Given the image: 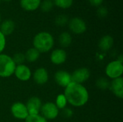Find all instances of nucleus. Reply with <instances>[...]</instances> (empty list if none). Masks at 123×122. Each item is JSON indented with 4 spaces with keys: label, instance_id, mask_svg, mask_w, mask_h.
<instances>
[{
    "label": "nucleus",
    "instance_id": "0eeeda50",
    "mask_svg": "<svg viewBox=\"0 0 123 122\" xmlns=\"http://www.w3.org/2000/svg\"><path fill=\"white\" fill-rule=\"evenodd\" d=\"M12 115L17 119L25 120L26 118L29 116L27 109L25 104L22 102H15L14 103L10 108Z\"/></svg>",
    "mask_w": 123,
    "mask_h": 122
},
{
    "label": "nucleus",
    "instance_id": "aec40b11",
    "mask_svg": "<svg viewBox=\"0 0 123 122\" xmlns=\"http://www.w3.org/2000/svg\"><path fill=\"white\" fill-rule=\"evenodd\" d=\"M67 104H68L67 100H66V96H64L63 93L59 94V95L57 96L55 104L56 105V106L58 107V109L59 110H63V109H65Z\"/></svg>",
    "mask_w": 123,
    "mask_h": 122
},
{
    "label": "nucleus",
    "instance_id": "1a4fd4ad",
    "mask_svg": "<svg viewBox=\"0 0 123 122\" xmlns=\"http://www.w3.org/2000/svg\"><path fill=\"white\" fill-rule=\"evenodd\" d=\"M15 77L20 81H28L32 77L31 69L25 64L16 65L14 73Z\"/></svg>",
    "mask_w": 123,
    "mask_h": 122
},
{
    "label": "nucleus",
    "instance_id": "4468645a",
    "mask_svg": "<svg viewBox=\"0 0 123 122\" xmlns=\"http://www.w3.org/2000/svg\"><path fill=\"white\" fill-rule=\"evenodd\" d=\"M110 88L112 93L118 99L123 98V77L113 79L110 84Z\"/></svg>",
    "mask_w": 123,
    "mask_h": 122
},
{
    "label": "nucleus",
    "instance_id": "473e14b6",
    "mask_svg": "<svg viewBox=\"0 0 123 122\" xmlns=\"http://www.w3.org/2000/svg\"><path fill=\"white\" fill-rule=\"evenodd\" d=\"M0 3H1V0H0Z\"/></svg>",
    "mask_w": 123,
    "mask_h": 122
},
{
    "label": "nucleus",
    "instance_id": "dca6fc26",
    "mask_svg": "<svg viewBox=\"0 0 123 122\" xmlns=\"http://www.w3.org/2000/svg\"><path fill=\"white\" fill-rule=\"evenodd\" d=\"M114 44V39L110 35H106L102 36L98 42L99 48L103 52L109 51L113 46Z\"/></svg>",
    "mask_w": 123,
    "mask_h": 122
},
{
    "label": "nucleus",
    "instance_id": "cd10ccee",
    "mask_svg": "<svg viewBox=\"0 0 123 122\" xmlns=\"http://www.w3.org/2000/svg\"><path fill=\"white\" fill-rule=\"evenodd\" d=\"M6 37L0 32V54L3 52L6 47Z\"/></svg>",
    "mask_w": 123,
    "mask_h": 122
},
{
    "label": "nucleus",
    "instance_id": "6ab92c4d",
    "mask_svg": "<svg viewBox=\"0 0 123 122\" xmlns=\"http://www.w3.org/2000/svg\"><path fill=\"white\" fill-rule=\"evenodd\" d=\"M25 56L26 61L29 63H35L39 59L40 56V53L38 50H37L35 48L32 47L29 48L26 51V52L25 53Z\"/></svg>",
    "mask_w": 123,
    "mask_h": 122
},
{
    "label": "nucleus",
    "instance_id": "ddd939ff",
    "mask_svg": "<svg viewBox=\"0 0 123 122\" xmlns=\"http://www.w3.org/2000/svg\"><path fill=\"white\" fill-rule=\"evenodd\" d=\"M35 83L38 85L45 84L49 79V73L46 68L40 67L37 68L32 75Z\"/></svg>",
    "mask_w": 123,
    "mask_h": 122
},
{
    "label": "nucleus",
    "instance_id": "2eb2a0df",
    "mask_svg": "<svg viewBox=\"0 0 123 122\" xmlns=\"http://www.w3.org/2000/svg\"><path fill=\"white\" fill-rule=\"evenodd\" d=\"M15 29V23L11 19H6L0 23V32L6 37L12 35Z\"/></svg>",
    "mask_w": 123,
    "mask_h": 122
},
{
    "label": "nucleus",
    "instance_id": "c85d7f7f",
    "mask_svg": "<svg viewBox=\"0 0 123 122\" xmlns=\"http://www.w3.org/2000/svg\"><path fill=\"white\" fill-rule=\"evenodd\" d=\"M104 0H89V2L91 5L94 6H100L103 3Z\"/></svg>",
    "mask_w": 123,
    "mask_h": 122
},
{
    "label": "nucleus",
    "instance_id": "a878e982",
    "mask_svg": "<svg viewBox=\"0 0 123 122\" xmlns=\"http://www.w3.org/2000/svg\"><path fill=\"white\" fill-rule=\"evenodd\" d=\"M97 86L99 88V89H107L108 88H110V83L109 82V81L105 78H100L97 81Z\"/></svg>",
    "mask_w": 123,
    "mask_h": 122
},
{
    "label": "nucleus",
    "instance_id": "b1692460",
    "mask_svg": "<svg viewBox=\"0 0 123 122\" xmlns=\"http://www.w3.org/2000/svg\"><path fill=\"white\" fill-rule=\"evenodd\" d=\"M25 122H48L43 116L39 114H34V115H29L26 119Z\"/></svg>",
    "mask_w": 123,
    "mask_h": 122
},
{
    "label": "nucleus",
    "instance_id": "412c9836",
    "mask_svg": "<svg viewBox=\"0 0 123 122\" xmlns=\"http://www.w3.org/2000/svg\"><path fill=\"white\" fill-rule=\"evenodd\" d=\"M54 5L61 9L70 8L74 2V0H53Z\"/></svg>",
    "mask_w": 123,
    "mask_h": 122
},
{
    "label": "nucleus",
    "instance_id": "f03ea898",
    "mask_svg": "<svg viewBox=\"0 0 123 122\" xmlns=\"http://www.w3.org/2000/svg\"><path fill=\"white\" fill-rule=\"evenodd\" d=\"M53 36L48 32L43 31L37 33L32 40L33 47L40 53H46L50 51L54 46Z\"/></svg>",
    "mask_w": 123,
    "mask_h": 122
},
{
    "label": "nucleus",
    "instance_id": "bb28decb",
    "mask_svg": "<svg viewBox=\"0 0 123 122\" xmlns=\"http://www.w3.org/2000/svg\"><path fill=\"white\" fill-rule=\"evenodd\" d=\"M97 15L101 17V18H104V17H106L108 14V10L106 7L105 6H99L98 9H97Z\"/></svg>",
    "mask_w": 123,
    "mask_h": 122
},
{
    "label": "nucleus",
    "instance_id": "7c9ffc66",
    "mask_svg": "<svg viewBox=\"0 0 123 122\" xmlns=\"http://www.w3.org/2000/svg\"><path fill=\"white\" fill-rule=\"evenodd\" d=\"M2 1H11L12 0H2Z\"/></svg>",
    "mask_w": 123,
    "mask_h": 122
},
{
    "label": "nucleus",
    "instance_id": "4be33fe9",
    "mask_svg": "<svg viewBox=\"0 0 123 122\" xmlns=\"http://www.w3.org/2000/svg\"><path fill=\"white\" fill-rule=\"evenodd\" d=\"M53 6H54V3L53 0H43V1H41L40 8L41 9L43 12H48L52 10V9L53 8Z\"/></svg>",
    "mask_w": 123,
    "mask_h": 122
},
{
    "label": "nucleus",
    "instance_id": "7ed1b4c3",
    "mask_svg": "<svg viewBox=\"0 0 123 122\" xmlns=\"http://www.w3.org/2000/svg\"><path fill=\"white\" fill-rule=\"evenodd\" d=\"M16 68L12 58L6 54H0V77L9 78L14 75Z\"/></svg>",
    "mask_w": 123,
    "mask_h": 122
},
{
    "label": "nucleus",
    "instance_id": "5701e85b",
    "mask_svg": "<svg viewBox=\"0 0 123 122\" xmlns=\"http://www.w3.org/2000/svg\"><path fill=\"white\" fill-rule=\"evenodd\" d=\"M68 18L65 14H59L55 19V23L57 26L59 27H64L68 22Z\"/></svg>",
    "mask_w": 123,
    "mask_h": 122
},
{
    "label": "nucleus",
    "instance_id": "6e6552de",
    "mask_svg": "<svg viewBox=\"0 0 123 122\" xmlns=\"http://www.w3.org/2000/svg\"><path fill=\"white\" fill-rule=\"evenodd\" d=\"M71 75V81L73 83L83 84L90 77V71L87 68H79L76 69Z\"/></svg>",
    "mask_w": 123,
    "mask_h": 122
},
{
    "label": "nucleus",
    "instance_id": "39448f33",
    "mask_svg": "<svg viewBox=\"0 0 123 122\" xmlns=\"http://www.w3.org/2000/svg\"><path fill=\"white\" fill-rule=\"evenodd\" d=\"M60 110L58 109L54 102H46L42 105L40 109V115L46 120H53L59 115Z\"/></svg>",
    "mask_w": 123,
    "mask_h": 122
},
{
    "label": "nucleus",
    "instance_id": "9b49d317",
    "mask_svg": "<svg viewBox=\"0 0 123 122\" xmlns=\"http://www.w3.org/2000/svg\"><path fill=\"white\" fill-rule=\"evenodd\" d=\"M54 78L55 83L59 86L63 88H66L72 82L71 73L63 70H59L57 72H55L54 75Z\"/></svg>",
    "mask_w": 123,
    "mask_h": 122
},
{
    "label": "nucleus",
    "instance_id": "9d476101",
    "mask_svg": "<svg viewBox=\"0 0 123 122\" xmlns=\"http://www.w3.org/2000/svg\"><path fill=\"white\" fill-rule=\"evenodd\" d=\"M67 59V52L63 48H56L53 50L50 55V62L55 65H60L63 64Z\"/></svg>",
    "mask_w": 123,
    "mask_h": 122
},
{
    "label": "nucleus",
    "instance_id": "393cba45",
    "mask_svg": "<svg viewBox=\"0 0 123 122\" xmlns=\"http://www.w3.org/2000/svg\"><path fill=\"white\" fill-rule=\"evenodd\" d=\"M12 58V60H14V63L16 64V65L24 64V63L26 61L25 54L22 52H16Z\"/></svg>",
    "mask_w": 123,
    "mask_h": 122
},
{
    "label": "nucleus",
    "instance_id": "a211bd4d",
    "mask_svg": "<svg viewBox=\"0 0 123 122\" xmlns=\"http://www.w3.org/2000/svg\"><path fill=\"white\" fill-rule=\"evenodd\" d=\"M58 42L63 49L68 47L72 42L71 35L68 32H63L58 37Z\"/></svg>",
    "mask_w": 123,
    "mask_h": 122
},
{
    "label": "nucleus",
    "instance_id": "c756f323",
    "mask_svg": "<svg viewBox=\"0 0 123 122\" xmlns=\"http://www.w3.org/2000/svg\"><path fill=\"white\" fill-rule=\"evenodd\" d=\"M63 112L65 113V115L66 116H72V111H71V109H63Z\"/></svg>",
    "mask_w": 123,
    "mask_h": 122
},
{
    "label": "nucleus",
    "instance_id": "20e7f679",
    "mask_svg": "<svg viewBox=\"0 0 123 122\" xmlns=\"http://www.w3.org/2000/svg\"><path fill=\"white\" fill-rule=\"evenodd\" d=\"M123 73V62L119 60H115L110 62L105 68L106 76L112 80L122 77Z\"/></svg>",
    "mask_w": 123,
    "mask_h": 122
},
{
    "label": "nucleus",
    "instance_id": "f8f14e48",
    "mask_svg": "<svg viewBox=\"0 0 123 122\" xmlns=\"http://www.w3.org/2000/svg\"><path fill=\"white\" fill-rule=\"evenodd\" d=\"M25 105L27 109L29 115H34L40 114L43 104L41 99L39 97L32 96L27 100Z\"/></svg>",
    "mask_w": 123,
    "mask_h": 122
},
{
    "label": "nucleus",
    "instance_id": "f3484780",
    "mask_svg": "<svg viewBox=\"0 0 123 122\" xmlns=\"http://www.w3.org/2000/svg\"><path fill=\"white\" fill-rule=\"evenodd\" d=\"M41 0H20L21 7L27 12H34L40 7Z\"/></svg>",
    "mask_w": 123,
    "mask_h": 122
},
{
    "label": "nucleus",
    "instance_id": "423d86ee",
    "mask_svg": "<svg viewBox=\"0 0 123 122\" xmlns=\"http://www.w3.org/2000/svg\"><path fill=\"white\" fill-rule=\"evenodd\" d=\"M68 28L71 32L76 35H81L86 31L87 27L85 21L80 17H73L68 20Z\"/></svg>",
    "mask_w": 123,
    "mask_h": 122
},
{
    "label": "nucleus",
    "instance_id": "f257e3e1",
    "mask_svg": "<svg viewBox=\"0 0 123 122\" xmlns=\"http://www.w3.org/2000/svg\"><path fill=\"white\" fill-rule=\"evenodd\" d=\"M64 96L67 102L74 107H81L89 101V94L83 84L71 82L65 88Z\"/></svg>",
    "mask_w": 123,
    "mask_h": 122
},
{
    "label": "nucleus",
    "instance_id": "2f4dec72",
    "mask_svg": "<svg viewBox=\"0 0 123 122\" xmlns=\"http://www.w3.org/2000/svg\"><path fill=\"white\" fill-rule=\"evenodd\" d=\"M1 14H0V23H1Z\"/></svg>",
    "mask_w": 123,
    "mask_h": 122
}]
</instances>
